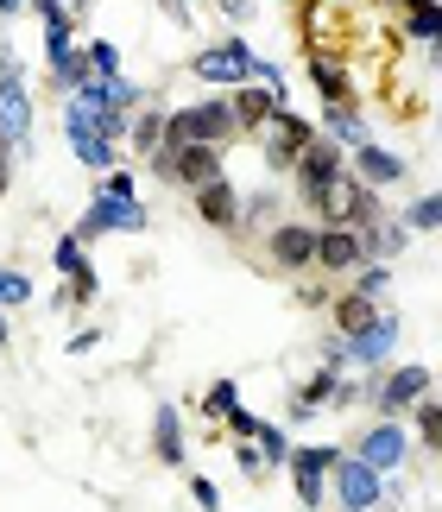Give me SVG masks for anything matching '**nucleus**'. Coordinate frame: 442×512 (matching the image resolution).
<instances>
[{
    "label": "nucleus",
    "instance_id": "nucleus-19",
    "mask_svg": "<svg viewBox=\"0 0 442 512\" xmlns=\"http://www.w3.org/2000/svg\"><path fill=\"white\" fill-rule=\"evenodd\" d=\"M310 89L323 95V108L354 102V76H348V64H341V57H310Z\"/></svg>",
    "mask_w": 442,
    "mask_h": 512
},
{
    "label": "nucleus",
    "instance_id": "nucleus-29",
    "mask_svg": "<svg viewBox=\"0 0 442 512\" xmlns=\"http://www.w3.org/2000/svg\"><path fill=\"white\" fill-rule=\"evenodd\" d=\"M89 83H120V45L114 38H89Z\"/></svg>",
    "mask_w": 442,
    "mask_h": 512
},
{
    "label": "nucleus",
    "instance_id": "nucleus-5",
    "mask_svg": "<svg viewBox=\"0 0 442 512\" xmlns=\"http://www.w3.org/2000/svg\"><path fill=\"white\" fill-rule=\"evenodd\" d=\"M354 165H348V152H341L335 140H323V133H316V146L304 152V159H297V171H291V184H297V203H316V196H329L341 177H348Z\"/></svg>",
    "mask_w": 442,
    "mask_h": 512
},
{
    "label": "nucleus",
    "instance_id": "nucleus-45",
    "mask_svg": "<svg viewBox=\"0 0 442 512\" xmlns=\"http://www.w3.org/2000/svg\"><path fill=\"white\" fill-rule=\"evenodd\" d=\"M13 342V329H7V310H0V348H7Z\"/></svg>",
    "mask_w": 442,
    "mask_h": 512
},
{
    "label": "nucleus",
    "instance_id": "nucleus-10",
    "mask_svg": "<svg viewBox=\"0 0 442 512\" xmlns=\"http://www.w3.org/2000/svg\"><path fill=\"white\" fill-rule=\"evenodd\" d=\"M430 399V367H392L386 380L373 386V405H379V418H405V411H417Z\"/></svg>",
    "mask_w": 442,
    "mask_h": 512
},
{
    "label": "nucleus",
    "instance_id": "nucleus-28",
    "mask_svg": "<svg viewBox=\"0 0 442 512\" xmlns=\"http://www.w3.org/2000/svg\"><path fill=\"white\" fill-rule=\"evenodd\" d=\"M278 215H285V196H278V190H253L247 196V215H240V228H278Z\"/></svg>",
    "mask_w": 442,
    "mask_h": 512
},
{
    "label": "nucleus",
    "instance_id": "nucleus-20",
    "mask_svg": "<svg viewBox=\"0 0 442 512\" xmlns=\"http://www.w3.org/2000/svg\"><path fill=\"white\" fill-rule=\"evenodd\" d=\"M165 140H171V108H139L127 146L139 152V159H152V152H165Z\"/></svg>",
    "mask_w": 442,
    "mask_h": 512
},
{
    "label": "nucleus",
    "instance_id": "nucleus-39",
    "mask_svg": "<svg viewBox=\"0 0 442 512\" xmlns=\"http://www.w3.org/2000/svg\"><path fill=\"white\" fill-rule=\"evenodd\" d=\"M259 424H266V418H253L247 405H240L234 418H228V430H234V443H253V437H259Z\"/></svg>",
    "mask_w": 442,
    "mask_h": 512
},
{
    "label": "nucleus",
    "instance_id": "nucleus-36",
    "mask_svg": "<svg viewBox=\"0 0 442 512\" xmlns=\"http://www.w3.org/2000/svg\"><path fill=\"white\" fill-rule=\"evenodd\" d=\"M291 487H297V500H304V512H316V506H323V494H329L323 475H297V468H291Z\"/></svg>",
    "mask_w": 442,
    "mask_h": 512
},
{
    "label": "nucleus",
    "instance_id": "nucleus-25",
    "mask_svg": "<svg viewBox=\"0 0 442 512\" xmlns=\"http://www.w3.org/2000/svg\"><path fill=\"white\" fill-rule=\"evenodd\" d=\"M411 234H442V190H424V196H411V209L398 215Z\"/></svg>",
    "mask_w": 442,
    "mask_h": 512
},
{
    "label": "nucleus",
    "instance_id": "nucleus-12",
    "mask_svg": "<svg viewBox=\"0 0 442 512\" xmlns=\"http://www.w3.org/2000/svg\"><path fill=\"white\" fill-rule=\"evenodd\" d=\"M360 266H367V241H360V228H323V241H316V272H329V279H354Z\"/></svg>",
    "mask_w": 442,
    "mask_h": 512
},
{
    "label": "nucleus",
    "instance_id": "nucleus-47",
    "mask_svg": "<svg viewBox=\"0 0 442 512\" xmlns=\"http://www.w3.org/2000/svg\"><path fill=\"white\" fill-rule=\"evenodd\" d=\"M392 7H411V0H392Z\"/></svg>",
    "mask_w": 442,
    "mask_h": 512
},
{
    "label": "nucleus",
    "instance_id": "nucleus-34",
    "mask_svg": "<svg viewBox=\"0 0 442 512\" xmlns=\"http://www.w3.org/2000/svg\"><path fill=\"white\" fill-rule=\"evenodd\" d=\"M411 424H417V437H424L436 456H442V405H436V399H424V405L411 411Z\"/></svg>",
    "mask_w": 442,
    "mask_h": 512
},
{
    "label": "nucleus",
    "instance_id": "nucleus-26",
    "mask_svg": "<svg viewBox=\"0 0 442 512\" xmlns=\"http://www.w3.org/2000/svg\"><path fill=\"white\" fill-rule=\"evenodd\" d=\"M341 456H348V449H341V443H304V449H297V456H291V468H297V475H335V462Z\"/></svg>",
    "mask_w": 442,
    "mask_h": 512
},
{
    "label": "nucleus",
    "instance_id": "nucleus-15",
    "mask_svg": "<svg viewBox=\"0 0 442 512\" xmlns=\"http://www.w3.org/2000/svg\"><path fill=\"white\" fill-rule=\"evenodd\" d=\"M285 108H291V102H278V95H272V89H259V83L234 89V114H240V133H247V140H259V133H266Z\"/></svg>",
    "mask_w": 442,
    "mask_h": 512
},
{
    "label": "nucleus",
    "instance_id": "nucleus-22",
    "mask_svg": "<svg viewBox=\"0 0 442 512\" xmlns=\"http://www.w3.org/2000/svg\"><path fill=\"white\" fill-rule=\"evenodd\" d=\"M51 266H57V279H83V272H95L89 266V241L83 234H57V247H51Z\"/></svg>",
    "mask_w": 442,
    "mask_h": 512
},
{
    "label": "nucleus",
    "instance_id": "nucleus-14",
    "mask_svg": "<svg viewBox=\"0 0 442 512\" xmlns=\"http://www.w3.org/2000/svg\"><path fill=\"white\" fill-rule=\"evenodd\" d=\"M323 140H335V146L354 159L360 146H373V121H367L354 102H335V108H323Z\"/></svg>",
    "mask_w": 442,
    "mask_h": 512
},
{
    "label": "nucleus",
    "instance_id": "nucleus-32",
    "mask_svg": "<svg viewBox=\"0 0 442 512\" xmlns=\"http://www.w3.org/2000/svg\"><path fill=\"white\" fill-rule=\"evenodd\" d=\"M203 411H209V418H234V411H240V386L234 380H209Z\"/></svg>",
    "mask_w": 442,
    "mask_h": 512
},
{
    "label": "nucleus",
    "instance_id": "nucleus-38",
    "mask_svg": "<svg viewBox=\"0 0 442 512\" xmlns=\"http://www.w3.org/2000/svg\"><path fill=\"white\" fill-rule=\"evenodd\" d=\"M190 500L203 506V512H221V487H215L209 475H190Z\"/></svg>",
    "mask_w": 442,
    "mask_h": 512
},
{
    "label": "nucleus",
    "instance_id": "nucleus-46",
    "mask_svg": "<svg viewBox=\"0 0 442 512\" xmlns=\"http://www.w3.org/2000/svg\"><path fill=\"white\" fill-rule=\"evenodd\" d=\"M70 13H76V19H83V13H89V0H70Z\"/></svg>",
    "mask_w": 442,
    "mask_h": 512
},
{
    "label": "nucleus",
    "instance_id": "nucleus-4",
    "mask_svg": "<svg viewBox=\"0 0 442 512\" xmlns=\"http://www.w3.org/2000/svg\"><path fill=\"white\" fill-rule=\"evenodd\" d=\"M316 146V127H310V114H278V121L259 133V159H266V171H278V177H291L297 171V159Z\"/></svg>",
    "mask_w": 442,
    "mask_h": 512
},
{
    "label": "nucleus",
    "instance_id": "nucleus-43",
    "mask_svg": "<svg viewBox=\"0 0 442 512\" xmlns=\"http://www.w3.org/2000/svg\"><path fill=\"white\" fill-rule=\"evenodd\" d=\"M19 13H32V0H0V19H19Z\"/></svg>",
    "mask_w": 442,
    "mask_h": 512
},
{
    "label": "nucleus",
    "instance_id": "nucleus-6",
    "mask_svg": "<svg viewBox=\"0 0 442 512\" xmlns=\"http://www.w3.org/2000/svg\"><path fill=\"white\" fill-rule=\"evenodd\" d=\"M348 456H360L367 468H379V475H398V468H405V456H411V437H405V424H398V418H379V424H367V430L354 437Z\"/></svg>",
    "mask_w": 442,
    "mask_h": 512
},
{
    "label": "nucleus",
    "instance_id": "nucleus-35",
    "mask_svg": "<svg viewBox=\"0 0 442 512\" xmlns=\"http://www.w3.org/2000/svg\"><path fill=\"white\" fill-rule=\"evenodd\" d=\"M234 462H240V475H247V481H266L272 475V462H266V449H259V443H234Z\"/></svg>",
    "mask_w": 442,
    "mask_h": 512
},
{
    "label": "nucleus",
    "instance_id": "nucleus-24",
    "mask_svg": "<svg viewBox=\"0 0 442 512\" xmlns=\"http://www.w3.org/2000/svg\"><path fill=\"white\" fill-rule=\"evenodd\" d=\"M379 317V304H367L360 291H341L335 298V336H354V329H367Z\"/></svg>",
    "mask_w": 442,
    "mask_h": 512
},
{
    "label": "nucleus",
    "instance_id": "nucleus-37",
    "mask_svg": "<svg viewBox=\"0 0 442 512\" xmlns=\"http://www.w3.org/2000/svg\"><path fill=\"white\" fill-rule=\"evenodd\" d=\"M95 190H102V196H139V184H133V171H127V165L108 171V177H95Z\"/></svg>",
    "mask_w": 442,
    "mask_h": 512
},
{
    "label": "nucleus",
    "instance_id": "nucleus-17",
    "mask_svg": "<svg viewBox=\"0 0 442 512\" xmlns=\"http://www.w3.org/2000/svg\"><path fill=\"white\" fill-rule=\"evenodd\" d=\"M32 13H38V26H45V57H57V51L76 45V13H70V0H32Z\"/></svg>",
    "mask_w": 442,
    "mask_h": 512
},
{
    "label": "nucleus",
    "instance_id": "nucleus-18",
    "mask_svg": "<svg viewBox=\"0 0 442 512\" xmlns=\"http://www.w3.org/2000/svg\"><path fill=\"white\" fill-rule=\"evenodd\" d=\"M152 449H158V462L165 468H184V411L177 405H158V418H152Z\"/></svg>",
    "mask_w": 442,
    "mask_h": 512
},
{
    "label": "nucleus",
    "instance_id": "nucleus-8",
    "mask_svg": "<svg viewBox=\"0 0 442 512\" xmlns=\"http://www.w3.org/2000/svg\"><path fill=\"white\" fill-rule=\"evenodd\" d=\"M329 487H335L341 512H373L379 500H386V475H379V468H367L360 456H341L335 475H329Z\"/></svg>",
    "mask_w": 442,
    "mask_h": 512
},
{
    "label": "nucleus",
    "instance_id": "nucleus-2",
    "mask_svg": "<svg viewBox=\"0 0 442 512\" xmlns=\"http://www.w3.org/2000/svg\"><path fill=\"white\" fill-rule=\"evenodd\" d=\"M253 70H259V51H253L240 32L215 38V45H203V51L190 57V76H196V83H203L209 95H234V89H247V83H253Z\"/></svg>",
    "mask_w": 442,
    "mask_h": 512
},
{
    "label": "nucleus",
    "instance_id": "nucleus-13",
    "mask_svg": "<svg viewBox=\"0 0 442 512\" xmlns=\"http://www.w3.org/2000/svg\"><path fill=\"white\" fill-rule=\"evenodd\" d=\"M196 196V215H203L209 228H221V234H240V215H247V196H240L228 177H215V184H203V190H190Z\"/></svg>",
    "mask_w": 442,
    "mask_h": 512
},
{
    "label": "nucleus",
    "instance_id": "nucleus-7",
    "mask_svg": "<svg viewBox=\"0 0 442 512\" xmlns=\"http://www.w3.org/2000/svg\"><path fill=\"white\" fill-rule=\"evenodd\" d=\"M316 241H323V222H278L266 234V260L278 272H310L316 266Z\"/></svg>",
    "mask_w": 442,
    "mask_h": 512
},
{
    "label": "nucleus",
    "instance_id": "nucleus-27",
    "mask_svg": "<svg viewBox=\"0 0 442 512\" xmlns=\"http://www.w3.org/2000/svg\"><path fill=\"white\" fill-rule=\"evenodd\" d=\"M95 298H102V272H83V279H64L51 291V304L57 310H89Z\"/></svg>",
    "mask_w": 442,
    "mask_h": 512
},
{
    "label": "nucleus",
    "instance_id": "nucleus-16",
    "mask_svg": "<svg viewBox=\"0 0 442 512\" xmlns=\"http://www.w3.org/2000/svg\"><path fill=\"white\" fill-rule=\"evenodd\" d=\"M348 165H354V177H360V184H373V190H386V184H405V159H398L392 146H379V140H373V146H360Z\"/></svg>",
    "mask_w": 442,
    "mask_h": 512
},
{
    "label": "nucleus",
    "instance_id": "nucleus-11",
    "mask_svg": "<svg viewBox=\"0 0 442 512\" xmlns=\"http://www.w3.org/2000/svg\"><path fill=\"white\" fill-rule=\"evenodd\" d=\"M398 329H405V323H398L392 310H379V317H373L367 329H354V336H348V367L379 373V367L392 361V348H398Z\"/></svg>",
    "mask_w": 442,
    "mask_h": 512
},
{
    "label": "nucleus",
    "instance_id": "nucleus-21",
    "mask_svg": "<svg viewBox=\"0 0 442 512\" xmlns=\"http://www.w3.org/2000/svg\"><path fill=\"white\" fill-rule=\"evenodd\" d=\"M405 38L442 51V0H411V7H405Z\"/></svg>",
    "mask_w": 442,
    "mask_h": 512
},
{
    "label": "nucleus",
    "instance_id": "nucleus-31",
    "mask_svg": "<svg viewBox=\"0 0 442 512\" xmlns=\"http://www.w3.org/2000/svg\"><path fill=\"white\" fill-rule=\"evenodd\" d=\"M253 443L266 449V462H272V468H291V456H297V443H291L278 424H259V437H253Z\"/></svg>",
    "mask_w": 442,
    "mask_h": 512
},
{
    "label": "nucleus",
    "instance_id": "nucleus-9",
    "mask_svg": "<svg viewBox=\"0 0 442 512\" xmlns=\"http://www.w3.org/2000/svg\"><path fill=\"white\" fill-rule=\"evenodd\" d=\"M0 146L13 152H32V89L26 76H0Z\"/></svg>",
    "mask_w": 442,
    "mask_h": 512
},
{
    "label": "nucleus",
    "instance_id": "nucleus-41",
    "mask_svg": "<svg viewBox=\"0 0 442 512\" xmlns=\"http://www.w3.org/2000/svg\"><path fill=\"white\" fill-rule=\"evenodd\" d=\"M95 342H102V329H76V336H70V354H89Z\"/></svg>",
    "mask_w": 442,
    "mask_h": 512
},
{
    "label": "nucleus",
    "instance_id": "nucleus-33",
    "mask_svg": "<svg viewBox=\"0 0 442 512\" xmlns=\"http://www.w3.org/2000/svg\"><path fill=\"white\" fill-rule=\"evenodd\" d=\"M19 304H32V279L19 266H0V310H19Z\"/></svg>",
    "mask_w": 442,
    "mask_h": 512
},
{
    "label": "nucleus",
    "instance_id": "nucleus-44",
    "mask_svg": "<svg viewBox=\"0 0 442 512\" xmlns=\"http://www.w3.org/2000/svg\"><path fill=\"white\" fill-rule=\"evenodd\" d=\"M7 159H13V152L0 146V196H7V184H13V165H7Z\"/></svg>",
    "mask_w": 442,
    "mask_h": 512
},
{
    "label": "nucleus",
    "instance_id": "nucleus-1",
    "mask_svg": "<svg viewBox=\"0 0 442 512\" xmlns=\"http://www.w3.org/2000/svg\"><path fill=\"white\" fill-rule=\"evenodd\" d=\"M234 140H240L234 95H203V102L171 108V140L165 146H234Z\"/></svg>",
    "mask_w": 442,
    "mask_h": 512
},
{
    "label": "nucleus",
    "instance_id": "nucleus-23",
    "mask_svg": "<svg viewBox=\"0 0 442 512\" xmlns=\"http://www.w3.org/2000/svg\"><path fill=\"white\" fill-rule=\"evenodd\" d=\"M360 241H367V260H379V266H386V260H398V253H405L411 228H405V222H379V228H367V234H360Z\"/></svg>",
    "mask_w": 442,
    "mask_h": 512
},
{
    "label": "nucleus",
    "instance_id": "nucleus-40",
    "mask_svg": "<svg viewBox=\"0 0 442 512\" xmlns=\"http://www.w3.org/2000/svg\"><path fill=\"white\" fill-rule=\"evenodd\" d=\"M158 7L171 13V26H190V19H196V13H190V0H158Z\"/></svg>",
    "mask_w": 442,
    "mask_h": 512
},
{
    "label": "nucleus",
    "instance_id": "nucleus-48",
    "mask_svg": "<svg viewBox=\"0 0 442 512\" xmlns=\"http://www.w3.org/2000/svg\"><path fill=\"white\" fill-rule=\"evenodd\" d=\"M190 7H196V0H190Z\"/></svg>",
    "mask_w": 442,
    "mask_h": 512
},
{
    "label": "nucleus",
    "instance_id": "nucleus-3",
    "mask_svg": "<svg viewBox=\"0 0 442 512\" xmlns=\"http://www.w3.org/2000/svg\"><path fill=\"white\" fill-rule=\"evenodd\" d=\"M146 228H152V215H146L139 196H102V190L89 196L83 222H76L83 241H102V234H146Z\"/></svg>",
    "mask_w": 442,
    "mask_h": 512
},
{
    "label": "nucleus",
    "instance_id": "nucleus-30",
    "mask_svg": "<svg viewBox=\"0 0 442 512\" xmlns=\"http://www.w3.org/2000/svg\"><path fill=\"white\" fill-rule=\"evenodd\" d=\"M348 291H360V298H367V304H379V298H386V291H392V266L367 260V266L354 272V285H348Z\"/></svg>",
    "mask_w": 442,
    "mask_h": 512
},
{
    "label": "nucleus",
    "instance_id": "nucleus-42",
    "mask_svg": "<svg viewBox=\"0 0 442 512\" xmlns=\"http://www.w3.org/2000/svg\"><path fill=\"white\" fill-rule=\"evenodd\" d=\"M221 13H228L234 26H240V19H253V0H221Z\"/></svg>",
    "mask_w": 442,
    "mask_h": 512
}]
</instances>
